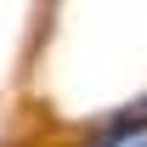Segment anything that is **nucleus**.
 <instances>
[{
	"label": "nucleus",
	"instance_id": "nucleus-1",
	"mask_svg": "<svg viewBox=\"0 0 147 147\" xmlns=\"http://www.w3.org/2000/svg\"><path fill=\"white\" fill-rule=\"evenodd\" d=\"M119 147H147V130H142V136H130V142H119Z\"/></svg>",
	"mask_w": 147,
	"mask_h": 147
}]
</instances>
